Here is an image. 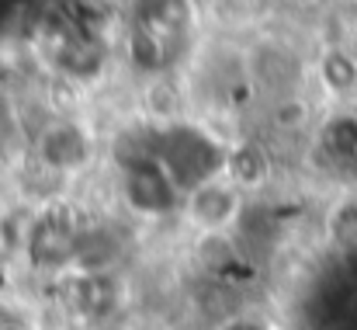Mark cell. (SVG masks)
I'll use <instances>...</instances> for the list:
<instances>
[{"mask_svg":"<svg viewBox=\"0 0 357 330\" xmlns=\"http://www.w3.org/2000/svg\"><path fill=\"white\" fill-rule=\"evenodd\" d=\"M84 220L66 209L63 202H42L24 216V233H21V250L17 261H24L28 271L42 278H63L77 268V243H80Z\"/></svg>","mask_w":357,"mask_h":330,"instance_id":"obj_1","label":"cell"},{"mask_svg":"<svg viewBox=\"0 0 357 330\" xmlns=\"http://www.w3.org/2000/svg\"><path fill=\"white\" fill-rule=\"evenodd\" d=\"M31 164L52 181L84 178L98 164V139L77 115H52L31 139Z\"/></svg>","mask_w":357,"mask_h":330,"instance_id":"obj_2","label":"cell"},{"mask_svg":"<svg viewBox=\"0 0 357 330\" xmlns=\"http://www.w3.org/2000/svg\"><path fill=\"white\" fill-rule=\"evenodd\" d=\"M246 192L233 185L222 171L191 185L181 195V209L177 220L191 229V236L198 233H236L246 216Z\"/></svg>","mask_w":357,"mask_h":330,"instance_id":"obj_3","label":"cell"},{"mask_svg":"<svg viewBox=\"0 0 357 330\" xmlns=\"http://www.w3.org/2000/svg\"><path fill=\"white\" fill-rule=\"evenodd\" d=\"M119 195L121 206L135 216V220H170L181 209V188L177 181L167 174V167L156 157H139L121 164L119 171Z\"/></svg>","mask_w":357,"mask_h":330,"instance_id":"obj_4","label":"cell"},{"mask_svg":"<svg viewBox=\"0 0 357 330\" xmlns=\"http://www.w3.org/2000/svg\"><path fill=\"white\" fill-rule=\"evenodd\" d=\"M63 282L66 313L84 327L115 324L125 310V278L121 271H70Z\"/></svg>","mask_w":357,"mask_h":330,"instance_id":"obj_5","label":"cell"},{"mask_svg":"<svg viewBox=\"0 0 357 330\" xmlns=\"http://www.w3.org/2000/svg\"><path fill=\"white\" fill-rule=\"evenodd\" d=\"M243 70H246V80L267 101L302 94L305 87V63L284 42H260L257 49L243 52Z\"/></svg>","mask_w":357,"mask_h":330,"instance_id":"obj_6","label":"cell"},{"mask_svg":"<svg viewBox=\"0 0 357 330\" xmlns=\"http://www.w3.org/2000/svg\"><path fill=\"white\" fill-rule=\"evenodd\" d=\"M125 261V236L112 222H87L77 243V268L73 271H121Z\"/></svg>","mask_w":357,"mask_h":330,"instance_id":"obj_7","label":"cell"},{"mask_svg":"<svg viewBox=\"0 0 357 330\" xmlns=\"http://www.w3.org/2000/svg\"><path fill=\"white\" fill-rule=\"evenodd\" d=\"M222 174L250 195V192H257V188L267 185V178H271V157L257 143H233L222 153Z\"/></svg>","mask_w":357,"mask_h":330,"instance_id":"obj_8","label":"cell"},{"mask_svg":"<svg viewBox=\"0 0 357 330\" xmlns=\"http://www.w3.org/2000/svg\"><path fill=\"white\" fill-rule=\"evenodd\" d=\"M316 77L326 94L347 98L357 91V52L351 45H326L316 59Z\"/></svg>","mask_w":357,"mask_h":330,"instance_id":"obj_9","label":"cell"},{"mask_svg":"<svg viewBox=\"0 0 357 330\" xmlns=\"http://www.w3.org/2000/svg\"><path fill=\"white\" fill-rule=\"evenodd\" d=\"M191 257H195V264H198L205 275L222 278V275L239 261L236 233H198V236H195Z\"/></svg>","mask_w":357,"mask_h":330,"instance_id":"obj_10","label":"cell"},{"mask_svg":"<svg viewBox=\"0 0 357 330\" xmlns=\"http://www.w3.org/2000/svg\"><path fill=\"white\" fill-rule=\"evenodd\" d=\"M28 216V213H24ZM24 216H10L0 209V264L14 261L21 250V233H24Z\"/></svg>","mask_w":357,"mask_h":330,"instance_id":"obj_11","label":"cell"},{"mask_svg":"<svg viewBox=\"0 0 357 330\" xmlns=\"http://www.w3.org/2000/svg\"><path fill=\"white\" fill-rule=\"evenodd\" d=\"M0 330H28V324H24L17 313H10V310H0Z\"/></svg>","mask_w":357,"mask_h":330,"instance_id":"obj_12","label":"cell"},{"mask_svg":"<svg viewBox=\"0 0 357 330\" xmlns=\"http://www.w3.org/2000/svg\"><path fill=\"white\" fill-rule=\"evenodd\" d=\"M288 3H295V7H312V3H319V0H288Z\"/></svg>","mask_w":357,"mask_h":330,"instance_id":"obj_13","label":"cell"}]
</instances>
